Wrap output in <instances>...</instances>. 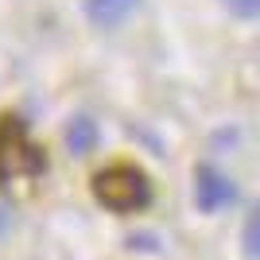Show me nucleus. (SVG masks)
Wrapping results in <instances>:
<instances>
[{"label":"nucleus","mask_w":260,"mask_h":260,"mask_svg":"<svg viewBox=\"0 0 260 260\" xmlns=\"http://www.w3.org/2000/svg\"><path fill=\"white\" fill-rule=\"evenodd\" d=\"M43 171H47V159L39 152V144L31 140L27 124L20 117H0V183L16 186Z\"/></svg>","instance_id":"obj_1"},{"label":"nucleus","mask_w":260,"mask_h":260,"mask_svg":"<svg viewBox=\"0 0 260 260\" xmlns=\"http://www.w3.org/2000/svg\"><path fill=\"white\" fill-rule=\"evenodd\" d=\"M93 198L113 214H136L152 202V183L132 163H117L93 175Z\"/></svg>","instance_id":"obj_2"},{"label":"nucleus","mask_w":260,"mask_h":260,"mask_svg":"<svg viewBox=\"0 0 260 260\" xmlns=\"http://www.w3.org/2000/svg\"><path fill=\"white\" fill-rule=\"evenodd\" d=\"M233 198H237V190H233V183H229L225 175H217L214 167H198V183H194V202H198V210L214 214V210L229 206Z\"/></svg>","instance_id":"obj_3"},{"label":"nucleus","mask_w":260,"mask_h":260,"mask_svg":"<svg viewBox=\"0 0 260 260\" xmlns=\"http://www.w3.org/2000/svg\"><path fill=\"white\" fill-rule=\"evenodd\" d=\"M140 8V0H86V20L101 31H113Z\"/></svg>","instance_id":"obj_4"},{"label":"nucleus","mask_w":260,"mask_h":260,"mask_svg":"<svg viewBox=\"0 0 260 260\" xmlns=\"http://www.w3.org/2000/svg\"><path fill=\"white\" fill-rule=\"evenodd\" d=\"M66 148L74 155H86L98 148V124L89 117H74L70 120V128H66Z\"/></svg>","instance_id":"obj_5"},{"label":"nucleus","mask_w":260,"mask_h":260,"mask_svg":"<svg viewBox=\"0 0 260 260\" xmlns=\"http://www.w3.org/2000/svg\"><path fill=\"white\" fill-rule=\"evenodd\" d=\"M245 252L252 260H260V206H252L249 221H245Z\"/></svg>","instance_id":"obj_6"},{"label":"nucleus","mask_w":260,"mask_h":260,"mask_svg":"<svg viewBox=\"0 0 260 260\" xmlns=\"http://www.w3.org/2000/svg\"><path fill=\"white\" fill-rule=\"evenodd\" d=\"M233 16H241V20H256L260 16V0H221Z\"/></svg>","instance_id":"obj_7"}]
</instances>
